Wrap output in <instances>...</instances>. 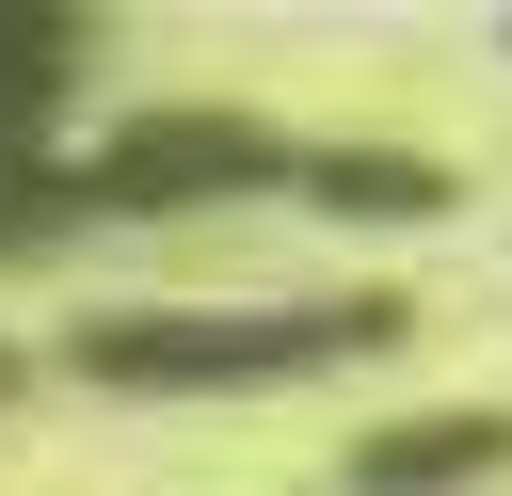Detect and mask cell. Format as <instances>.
Instances as JSON below:
<instances>
[{
    "label": "cell",
    "instance_id": "5b68a950",
    "mask_svg": "<svg viewBox=\"0 0 512 496\" xmlns=\"http://www.w3.org/2000/svg\"><path fill=\"white\" fill-rule=\"evenodd\" d=\"M16 384H32V352H16V336H0V400H16Z\"/></svg>",
    "mask_w": 512,
    "mask_h": 496
},
{
    "label": "cell",
    "instance_id": "277c9868",
    "mask_svg": "<svg viewBox=\"0 0 512 496\" xmlns=\"http://www.w3.org/2000/svg\"><path fill=\"white\" fill-rule=\"evenodd\" d=\"M96 64H112V32H96V16H0V176H16V160H48V144H80Z\"/></svg>",
    "mask_w": 512,
    "mask_h": 496
},
{
    "label": "cell",
    "instance_id": "6da1fadb",
    "mask_svg": "<svg viewBox=\"0 0 512 496\" xmlns=\"http://www.w3.org/2000/svg\"><path fill=\"white\" fill-rule=\"evenodd\" d=\"M32 208H48V256H80V240H176V224L416 240V224L464 208V160L384 144V128H288L272 96H128V112H80V144H48Z\"/></svg>",
    "mask_w": 512,
    "mask_h": 496
},
{
    "label": "cell",
    "instance_id": "8992f818",
    "mask_svg": "<svg viewBox=\"0 0 512 496\" xmlns=\"http://www.w3.org/2000/svg\"><path fill=\"white\" fill-rule=\"evenodd\" d=\"M496 48H512V16H496Z\"/></svg>",
    "mask_w": 512,
    "mask_h": 496
},
{
    "label": "cell",
    "instance_id": "7a4b0ae2",
    "mask_svg": "<svg viewBox=\"0 0 512 496\" xmlns=\"http://www.w3.org/2000/svg\"><path fill=\"white\" fill-rule=\"evenodd\" d=\"M432 336V304L400 272H304V288H112L64 304L48 368L96 400H288V384H352L400 368Z\"/></svg>",
    "mask_w": 512,
    "mask_h": 496
},
{
    "label": "cell",
    "instance_id": "3957f363",
    "mask_svg": "<svg viewBox=\"0 0 512 496\" xmlns=\"http://www.w3.org/2000/svg\"><path fill=\"white\" fill-rule=\"evenodd\" d=\"M336 496H512V400H400L336 432Z\"/></svg>",
    "mask_w": 512,
    "mask_h": 496
}]
</instances>
